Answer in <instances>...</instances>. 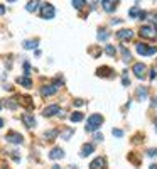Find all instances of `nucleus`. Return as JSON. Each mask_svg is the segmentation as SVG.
Masks as SVG:
<instances>
[{
	"label": "nucleus",
	"instance_id": "f257e3e1",
	"mask_svg": "<svg viewBox=\"0 0 157 169\" xmlns=\"http://www.w3.org/2000/svg\"><path fill=\"white\" fill-rule=\"evenodd\" d=\"M103 123V117L100 113H93L90 115L88 122H86V132H96L100 129V125Z\"/></svg>",
	"mask_w": 157,
	"mask_h": 169
},
{
	"label": "nucleus",
	"instance_id": "f03ea898",
	"mask_svg": "<svg viewBox=\"0 0 157 169\" xmlns=\"http://www.w3.org/2000/svg\"><path fill=\"white\" fill-rule=\"evenodd\" d=\"M54 15H56L54 5H51V3H41V17L46 20H51Z\"/></svg>",
	"mask_w": 157,
	"mask_h": 169
},
{
	"label": "nucleus",
	"instance_id": "7ed1b4c3",
	"mask_svg": "<svg viewBox=\"0 0 157 169\" xmlns=\"http://www.w3.org/2000/svg\"><path fill=\"white\" fill-rule=\"evenodd\" d=\"M137 52H139L140 56H152V54H155V52H157V47L149 46V44L139 42V44H137Z\"/></svg>",
	"mask_w": 157,
	"mask_h": 169
},
{
	"label": "nucleus",
	"instance_id": "20e7f679",
	"mask_svg": "<svg viewBox=\"0 0 157 169\" xmlns=\"http://www.w3.org/2000/svg\"><path fill=\"white\" fill-rule=\"evenodd\" d=\"M140 36H142V37H147V39H154L157 36L155 26H142L140 27Z\"/></svg>",
	"mask_w": 157,
	"mask_h": 169
},
{
	"label": "nucleus",
	"instance_id": "39448f33",
	"mask_svg": "<svg viewBox=\"0 0 157 169\" xmlns=\"http://www.w3.org/2000/svg\"><path fill=\"white\" fill-rule=\"evenodd\" d=\"M56 113H61L59 105H49V107H46V108L42 110V115H44V117H54Z\"/></svg>",
	"mask_w": 157,
	"mask_h": 169
},
{
	"label": "nucleus",
	"instance_id": "423d86ee",
	"mask_svg": "<svg viewBox=\"0 0 157 169\" xmlns=\"http://www.w3.org/2000/svg\"><path fill=\"white\" fill-rule=\"evenodd\" d=\"M7 142H10V144H22V141H24V137L20 134H17V132H9V134H7Z\"/></svg>",
	"mask_w": 157,
	"mask_h": 169
},
{
	"label": "nucleus",
	"instance_id": "0eeeda50",
	"mask_svg": "<svg viewBox=\"0 0 157 169\" xmlns=\"http://www.w3.org/2000/svg\"><path fill=\"white\" fill-rule=\"evenodd\" d=\"M22 122L26 123V127H29V129H34L36 127V117L32 113H22Z\"/></svg>",
	"mask_w": 157,
	"mask_h": 169
},
{
	"label": "nucleus",
	"instance_id": "6e6552de",
	"mask_svg": "<svg viewBox=\"0 0 157 169\" xmlns=\"http://www.w3.org/2000/svg\"><path fill=\"white\" fill-rule=\"evenodd\" d=\"M145 64L144 63H137V64H134V73H135V76L139 78V80H142L144 75H145Z\"/></svg>",
	"mask_w": 157,
	"mask_h": 169
},
{
	"label": "nucleus",
	"instance_id": "1a4fd4ad",
	"mask_svg": "<svg viewBox=\"0 0 157 169\" xmlns=\"http://www.w3.org/2000/svg\"><path fill=\"white\" fill-rule=\"evenodd\" d=\"M117 37L120 41H129V39L134 37V32H132L130 29H122V31L117 32Z\"/></svg>",
	"mask_w": 157,
	"mask_h": 169
},
{
	"label": "nucleus",
	"instance_id": "9d476101",
	"mask_svg": "<svg viewBox=\"0 0 157 169\" xmlns=\"http://www.w3.org/2000/svg\"><path fill=\"white\" fill-rule=\"evenodd\" d=\"M57 92V88L54 85H44L42 88H41V95L42 97H51V95H54Z\"/></svg>",
	"mask_w": 157,
	"mask_h": 169
},
{
	"label": "nucleus",
	"instance_id": "9b49d317",
	"mask_svg": "<svg viewBox=\"0 0 157 169\" xmlns=\"http://www.w3.org/2000/svg\"><path fill=\"white\" fill-rule=\"evenodd\" d=\"M49 157L51 159H63L64 157V151L61 147H54L51 152H49Z\"/></svg>",
	"mask_w": 157,
	"mask_h": 169
},
{
	"label": "nucleus",
	"instance_id": "f8f14e48",
	"mask_svg": "<svg viewBox=\"0 0 157 169\" xmlns=\"http://www.w3.org/2000/svg\"><path fill=\"white\" fill-rule=\"evenodd\" d=\"M17 83L22 85L24 88H32V80H31V78H27V76H19Z\"/></svg>",
	"mask_w": 157,
	"mask_h": 169
},
{
	"label": "nucleus",
	"instance_id": "ddd939ff",
	"mask_svg": "<svg viewBox=\"0 0 157 169\" xmlns=\"http://www.w3.org/2000/svg\"><path fill=\"white\" fill-rule=\"evenodd\" d=\"M101 5L106 12H113L117 9V2H113V0H105V2H101Z\"/></svg>",
	"mask_w": 157,
	"mask_h": 169
},
{
	"label": "nucleus",
	"instance_id": "4468645a",
	"mask_svg": "<svg viewBox=\"0 0 157 169\" xmlns=\"http://www.w3.org/2000/svg\"><path fill=\"white\" fill-rule=\"evenodd\" d=\"M105 162H106V161L103 157H96L91 164H90V169H101L103 166H105Z\"/></svg>",
	"mask_w": 157,
	"mask_h": 169
},
{
	"label": "nucleus",
	"instance_id": "2eb2a0df",
	"mask_svg": "<svg viewBox=\"0 0 157 169\" xmlns=\"http://www.w3.org/2000/svg\"><path fill=\"white\" fill-rule=\"evenodd\" d=\"M93 151H95V146H93V144H85V146L81 147V157H86V156H90Z\"/></svg>",
	"mask_w": 157,
	"mask_h": 169
},
{
	"label": "nucleus",
	"instance_id": "dca6fc26",
	"mask_svg": "<svg viewBox=\"0 0 157 169\" xmlns=\"http://www.w3.org/2000/svg\"><path fill=\"white\" fill-rule=\"evenodd\" d=\"M3 105H5L7 108H10V110H15L19 107V103H17V100H15V98H7V100L3 102Z\"/></svg>",
	"mask_w": 157,
	"mask_h": 169
},
{
	"label": "nucleus",
	"instance_id": "f3484780",
	"mask_svg": "<svg viewBox=\"0 0 157 169\" xmlns=\"http://www.w3.org/2000/svg\"><path fill=\"white\" fill-rule=\"evenodd\" d=\"M120 51H122V54H123V61H125V63H129V61L132 59L130 51H129V49H127L125 46H120Z\"/></svg>",
	"mask_w": 157,
	"mask_h": 169
},
{
	"label": "nucleus",
	"instance_id": "a211bd4d",
	"mask_svg": "<svg viewBox=\"0 0 157 169\" xmlns=\"http://www.w3.org/2000/svg\"><path fill=\"white\" fill-rule=\"evenodd\" d=\"M41 7V2H29L27 5H26V10L27 12H34V10H37Z\"/></svg>",
	"mask_w": 157,
	"mask_h": 169
},
{
	"label": "nucleus",
	"instance_id": "6ab92c4d",
	"mask_svg": "<svg viewBox=\"0 0 157 169\" xmlns=\"http://www.w3.org/2000/svg\"><path fill=\"white\" fill-rule=\"evenodd\" d=\"M85 118V115L81 113V112H74V113H71V117H69V120L71 122H81Z\"/></svg>",
	"mask_w": 157,
	"mask_h": 169
},
{
	"label": "nucleus",
	"instance_id": "aec40b11",
	"mask_svg": "<svg viewBox=\"0 0 157 169\" xmlns=\"http://www.w3.org/2000/svg\"><path fill=\"white\" fill-rule=\"evenodd\" d=\"M37 41H24V47L26 49H36L37 47Z\"/></svg>",
	"mask_w": 157,
	"mask_h": 169
},
{
	"label": "nucleus",
	"instance_id": "412c9836",
	"mask_svg": "<svg viewBox=\"0 0 157 169\" xmlns=\"http://www.w3.org/2000/svg\"><path fill=\"white\" fill-rule=\"evenodd\" d=\"M105 52H106V54H110V56H115V54H117V47H115V46H106Z\"/></svg>",
	"mask_w": 157,
	"mask_h": 169
},
{
	"label": "nucleus",
	"instance_id": "4be33fe9",
	"mask_svg": "<svg viewBox=\"0 0 157 169\" xmlns=\"http://www.w3.org/2000/svg\"><path fill=\"white\" fill-rule=\"evenodd\" d=\"M137 97L140 98V100L147 98V90H145V88H139V90H137Z\"/></svg>",
	"mask_w": 157,
	"mask_h": 169
},
{
	"label": "nucleus",
	"instance_id": "5701e85b",
	"mask_svg": "<svg viewBox=\"0 0 157 169\" xmlns=\"http://www.w3.org/2000/svg\"><path fill=\"white\" fill-rule=\"evenodd\" d=\"M56 135H57V130H47L46 134H44V137L46 139H54Z\"/></svg>",
	"mask_w": 157,
	"mask_h": 169
},
{
	"label": "nucleus",
	"instance_id": "b1692460",
	"mask_svg": "<svg viewBox=\"0 0 157 169\" xmlns=\"http://www.w3.org/2000/svg\"><path fill=\"white\" fill-rule=\"evenodd\" d=\"M29 75H31V64L26 61V63H24V76L29 78Z\"/></svg>",
	"mask_w": 157,
	"mask_h": 169
},
{
	"label": "nucleus",
	"instance_id": "393cba45",
	"mask_svg": "<svg viewBox=\"0 0 157 169\" xmlns=\"http://www.w3.org/2000/svg\"><path fill=\"white\" fill-rule=\"evenodd\" d=\"M139 5H135L134 7V9H130V12H129V14H130V17H139Z\"/></svg>",
	"mask_w": 157,
	"mask_h": 169
},
{
	"label": "nucleus",
	"instance_id": "a878e982",
	"mask_svg": "<svg viewBox=\"0 0 157 169\" xmlns=\"http://www.w3.org/2000/svg\"><path fill=\"white\" fill-rule=\"evenodd\" d=\"M73 7H74V9H83V7H85V2H83V0H78V2L74 0V2H73Z\"/></svg>",
	"mask_w": 157,
	"mask_h": 169
},
{
	"label": "nucleus",
	"instance_id": "bb28decb",
	"mask_svg": "<svg viewBox=\"0 0 157 169\" xmlns=\"http://www.w3.org/2000/svg\"><path fill=\"white\" fill-rule=\"evenodd\" d=\"M98 39H100V41H106V39H108L106 31H100V32H98Z\"/></svg>",
	"mask_w": 157,
	"mask_h": 169
},
{
	"label": "nucleus",
	"instance_id": "cd10ccee",
	"mask_svg": "<svg viewBox=\"0 0 157 169\" xmlns=\"http://www.w3.org/2000/svg\"><path fill=\"white\" fill-rule=\"evenodd\" d=\"M73 129H68V130H66V132H63V139H64V141H68V139L69 137H71V135H73Z\"/></svg>",
	"mask_w": 157,
	"mask_h": 169
},
{
	"label": "nucleus",
	"instance_id": "c85d7f7f",
	"mask_svg": "<svg viewBox=\"0 0 157 169\" xmlns=\"http://www.w3.org/2000/svg\"><path fill=\"white\" fill-rule=\"evenodd\" d=\"M111 134H113L115 137H122V135H123V130H120V129H113V132H111Z\"/></svg>",
	"mask_w": 157,
	"mask_h": 169
},
{
	"label": "nucleus",
	"instance_id": "c756f323",
	"mask_svg": "<svg viewBox=\"0 0 157 169\" xmlns=\"http://www.w3.org/2000/svg\"><path fill=\"white\" fill-rule=\"evenodd\" d=\"M101 141H103V134L96 132V134H95V142H101Z\"/></svg>",
	"mask_w": 157,
	"mask_h": 169
},
{
	"label": "nucleus",
	"instance_id": "7c9ffc66",
	"mask_svg": "<svg viewBox=\"0 0 157 169\" xmlns=\"http://www.w3.org/2000/svg\"><path fill=\"white\" fill-rule=\"evenodd\" d=\"M123 85H125V86H129V83H130V81H129V76H127V73H123Z\"/></svg>",
	"mask_w": 157,
	"mask_h": 169
},
{
	"label": "nucleus",
	"instance_id": "2f4dec72",
	"mask_svg": "<svg viewBox=\"0 0 157 169\" xmlns=\"http://www.w3.org/2000/svg\"><path fill=\"white\" fill-rule=\"evenodd\" d=\"M85 105V100H74V107H83Z\"/></svg>",
	"mask_w": 157,
	"mask_h": 169
},
{
	"label": "nucleus",
	"instance_id": "473e14b6",
	"mask_svg": "<svg viewBox=\"0 0 157 169\" xmlns=\"http://www.w3.org/2000/svg\"><path fill=\"white\" fill-rule=\"evenodd\" d=\"M147 154L150 156V157H154V156H157V149H150V151L147 152Z\"/></svg>",
	"mask_w": 157,
	"mask_h": 169
},
{
	"label": "nucleus",
	"instance_id": "72a5a7b5",
	"mask_svg": "<svg viewBox=\"0 0 157 169\" xmlns=\"http://www.w3.org/2000/svg\"><path fill=\"white\" fill-rule=\"evenodd\" d=\"M139 17H140V19L144 20V19L147 17V12H142V10H140V12H139Z\"/></svg>",
	"mask_w": 157,
	"mask_h": 169
},
{
	"label": "nucleus",
	"instance_id": "f704fd0d",
	"mask_svg": "<svg viewBox=\"0 0 157 169\" xmlns=\"http://www.w3.org/2000/svg\"><path fill=\"white\" fill-rule=\"evenodd\" d=\"M3 14H5V7H3L2 3H0V15H3Z\"/></svg>",
	"mask_w": 157,
	"mask_h": 169
},
{
	"label": "nucleus",
	"instance_id": "c9c22d12",
	"mask_svg": "<svg viewBox=\"0 0 157 169\" xmlns=\"http://www.w3.org/2000/svg\"><path fill=\"white\" fill-rule=\"evenodd\" d=\"M149 76H150V80H154V78H155V69H152V71H150V75H149Z\"/></svg>",
	"mask_w": 157,
	"mask_h": 169
},
{
	"label": "nucleus",
	"instance_id": "e433bc0d",
	"mask_svg": "<svg viewBox=\"0 0 157 169\" xmlns=\"http://www.w3.org/2000/svg\"><path fill=\"white\" fill-rule=\"evenodd\" d=\"M3 123H5V122H3V118H0V129L3 127Z\"/></svg>",
	"mask_w": 157,
	"mask_h": 169
},
{
	"label": "nucleus",
	"instance_id": "4c0bfd02",
	"mask_svg": "<svg viewBox=\"0 0 157 169\" xmlns=\"http://www.w3.org/2000/svg\"><path fill=\"white\" fill-rule=\"evenodd\" d=\"M149 169H157V166H155V164H152V166L149 167Z\"/></svg>",
	"mask_w": 157,
	"mask_h": 169
},
{
	"label": "nucleus",
	"instance_id": "58836bf2",
	"mask_svg": "<svg viewBox=\"0 0 157 169\" xmlns=\"http://www.w3.org/2000/svg\"><path fill=\"white\" fill-rule=\"evenodd\" d=\"M52 169H61L59 166H57V164H56V166H52Z\"/></svg>",
	"mask_w": 157,
	"mask_h": 169
},
{
	"label": "nucleus",
	"instance_id": "ea45409f",
	"mask_svg": "<svg viewBox=\"0 0 157 169\" xmlns=\"http://www.w3.org/2000/svg\"><path fill=\"white\" fill-rule=\"evenodd\" d=\"M71 169H78V167H76V166H71Z\"/></svg>",
	"mask_w": 157,
	"mask_h": 169
},
{
	"label": "nucleus",
	"instance_id": "a19ab883",
	"mask_svg": "<svg viewBox=\"0 0 157 169\" xmlns=\"http://www.w3.org/2000/svg\"><path fill=\"white\" fill-rule=\"evenodd\" d=\"M0 108H2V103H0Z\"/></svg>",
	"mask_w": 157,
	"mask_h": 169
},
{
	"label": "nucleus",
	"instance_id": "79ce46f5",
	"mask_svg": "<svg viewBox=\"0 0 157 169\" xmlns=\"http://www.w3.org/2000/svg\"><path fill=\"white\" fill-rule=\"evenodd\" d=\"M155 130H157V125H155Z\"/></svg>",
	"mask_w": 157,
	"mask_h": 169
},
{
	"label": "nucleus",
	"instance_id": "37998d69",
	"mask_svg": "<svg viewBox=\"0 0 157 169\" xmlns=\"http://www.w3.org/2000/svg\"><path fill=\"white\" fill-rule=\"evenodd\" d=\"M3 169H7V167H3Z\"/></svg>",
	"mask_w": 157,
	"mask_h": 169
},
{
	"label": "nucleus",
	"instance_id": "c03bdc74",
	"mask_svg": "<svg viewBox=\"0 0 157 169\" xmlns=\"http://www.w3.org/2000/svg\"><path fill=\"white\" fill-rule=\"evenodd\" d=\"M155 100H157V98H155Z\"/></svg>",
	"mask_w": 157,
	"mask_h": 169
}]
</instances>
